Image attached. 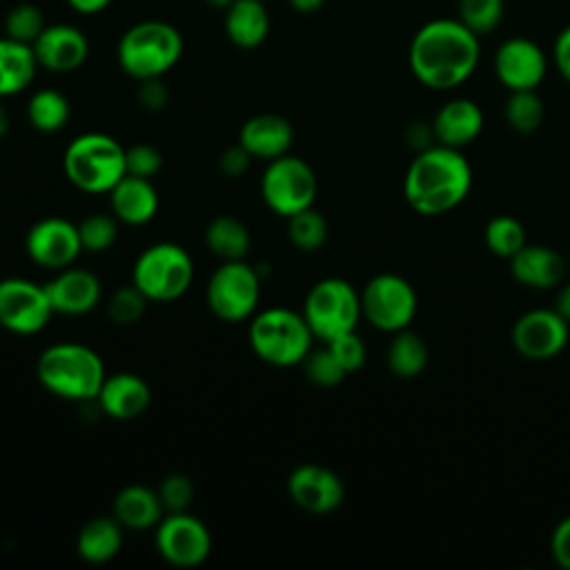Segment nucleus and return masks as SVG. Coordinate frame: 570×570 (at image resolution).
Returning a JSON list of instances; mask_svg holds the SVG:
<instances>
[{
	"label": "nucleus",
	"instance_id": "1",
	"mask_svg": "<svg viewBox=\"0 0 570 570\" xmlns=\"http://www.w3.org/2000/svg\"><path fill=\"white\" fill-rule=\"evenodd\" d=\"M481 58L479 36L459 18L423 22L407 47L412 76L428 89L448 91L463 85Z\"/></svg>",
	"mask_w": 570,
	"mask_h": 570
},
{
	"label": "nucleus",
	"instance_id": "2",
	"mask_svg": "<svg viewBox=\"0 0 570 570\" xmlns=\"http://www.w3.org/2000/svg\"><path fill=\"white\" fill-rule=\"evenodd\" d=\"M472 189V167L461 149L430 145L410 163L403 198L421 216H441L459 207Z\"/></svg>",
	"mask_w": 570,
	"mask_h": 570
},
{
	"label": "nucleus",
	"instance_id": "3",
	"mask_svg": "<svg viewBox=\"0 0 570 570\" xmlns=\"http://www.w3.org/2000/svg\"><path fill=\"white\" fill-rule=\"evenodd\" d=\"M36 376L49 394L62 401L89 403L96 401L107 370L100 354L89 345L62 341L40 352Z\"/></svg>",
	"mask_w": 570,
	"mask_h": 570
},
{
	"label": "nucleus",
	"instance_id": "4",
	"mask_svg": "<svg viewBox=\"0 0 570 570\" xmlns=\"http://www.w3.org/2000/svg\"><path fill=\"white\" fill-rule=\"evenodd\" d=\"M183 36L167 20H140L118 40L116 56L120 69L134 80L163 78L183 56Z\"/></svg>",
	"mask_w": 570,
	"mask_h": 570
},
{
	"label": "nucleus",
	"instance_id": "5",
	"mask_svg": "<svg viewBox=\"0 0 570 570\" xmlns=\"http://www.w3.org/2000/svg\"><path fill=\"white\" fill-rule=\"evenodd\" d=\"M67 180L85 194H109L127 174L125 147L102 131L76 136L62 154Z\"/></svg>",
	"mask_w": 570,
	"mask_h": 570
},
{
	"label": "nucleus",
	"instance_id": "6",
	"mask_svg": "<svg viewBox=\"0 0 570 570\" xmlns=\"http://www.w3.org/2000/svg\"><path fill=\"white\" fill-rule=\"evenodd\" d=\"M247 341L252 352L267 365H301L312 350L314 334L301 312L289 307H267L249 318Z\"/></svg>",
	"mask_w": 570,
	"mask_h": 570
},
{
	"label": "nucleus",
	"instance_id": "7",
	"mask_svg": "<svg viewBox=\"0 0 570 570\" xmlns=\"http://www.w3.org/2000/svg\"><path fill=\"white\" fill-rule=\"evenodd\" d=\"M194 281V261L178 243L160 240L145 247L134 267L131 283L149 303H169L180 298Z\"/></svg>",
	"mask_w": 570,
	"mask_h": 570
},
{
	"label": "nucleus",
	"instance_id": "8",
	"mask_svg": "<svg viewBox=\"0 0 570 570\" xmlns=\"http://www.w3.org/2000/svg\"><path fill=\"white\" fill-rule=\"evenodd\" d=\"M305 316L314 338L327 343L345 332H354L361 321V294L345 278L330 276L314 283L303 301Z\"/></svg>",
	"mask_w": 570,
	"mask_h": 570
},
{
	"label": "nucleus",
	"instance_id": "9",
	"mask_svg": "<svg viewBox=\"0 0 570 570\" xmlns=\"http://www.w3.org/2000/svg\"><path fill=\"white\" fill-rule=\"evenodd\" d=\"M318 191L316 171L301 156H278L261 176V196L269 212L289 218L314 205Z\"/></svg>",
	"mask_w": 570,
	"mask_h": 570
},
{
	"label": "nucleus",
	"instance_id": "10",
	"mask_svg": "<svg viewBox=\"0 0 570 570\" xmlns=\"http://www.w3.org/2000/svg\"><path fill=\"white\" fill-rule=\"evenodd\" d=\"M261 283L256 267L245 258L223 261L207 281V305L218 321L240 323L258 312Z\"/></svg>",
	"mask_w": 570,
	"mask_h": 570
},
{
	"label": "nucleus",
	"instance_id": "11",
	"mask_svg": "<svg viewBox=\"0 0 570 570\" xmlns=\"http://www.w3.org/2000/svg\"><path fill=\"white\" fill-rule=\"evenodd\" d=\"M358 294L363 318L372 327L390 334L410 327L419 307L412 283L392 272L372 276Z\"/></svg>",
	"mask_w": 570,
	"mask_h": 570
},
{
	"label": "nucleus",
	"instance_id": "12",
	"mask_svg": "<svg viewBox=\"0 0 570 570\" xmlns=\"http://www.w3.org/2000/svg\"><path fill=\"white\" fill-rule=\"evenodd\" d=\"M45 283H33L22 276L0 281V327L11 334L29 336L45 330L53 316Z\"/></svg>",
	"mask_w": 570,
	"mask_h": 570
},
{
	"label": "nucleus",
	"instance_id": "13",
	"mask_svg": "<svg viewBox=\"0 0 570 570\" xmlns=\"http://www.w3.org/2000/svg\"><path fill=\"white\" fill-rule=\"evenodd\" d=\"M154 543L158 554L176 568H196L212 552L209 528L187 510L165 512L156 525Z\"/></svg>",
	"mask_w": 570,
	"mask_h": 570
},
{
	"label": "nucleus",
	"instance_id": "14",
	"mask_svg": "<svg viewBox=\"0 0 570 570\" xmlns=\"http://www.w3.org/2000/svg\"><path fill=\"white\" fill-rule=\"evenodd\" d=\"M570 338V323L554 307L523 312L510 332L514 350L528 361H550L559 356Z\"/></svg>",
	"mask_w": 570,
	"mask_h": 570
},
{
	"label": "nucleus",
	"instance_id": "15",
	"mask_svg": "<svg viewBox=\"0 0 570 570\" xmlns=\"http://www.w3.org/2000/svg\"><path fill=\"white\" fill-rule=\"evenodd\" d=\"M494 76L508 91L537 89L548 71V58L539 42L525 36L503 40L492 58Z\"/></svg>",
	"mask_w": 570,
	"mask_h": 570
},
{
	"label": "nucleus",
	"instance_id": "16",
	"mask_svg": "<svg viewBox=\"0 0 570 570\" xmlns=\"http://www.w3.org/2000/svg\"><path fill=\"white\" fill-rule=\"evenodd\" d=\"M24 252L40 267L53 272L65 269L73 265L82 252L78 225L60 216L40 218L24 236Z\"/></svg>",
	"mask_w": 570,
	"mask_h": 570
},
{
	"label": "nucleus",
	"instance_id": "17",
	"mask_svg": "<svg viewBox=\"0 0 570 570\" xmlns=\"http://www.w3.org/2000/svg\"><path fill=\"white\" fill-rule=\"evenodd\" d=\"M287 494L309 514H330L343 503L345 485L334 470L321 463H301L287 476Z\"/></svg>",
	"mask_w": 570,
	"mask_h": 570
},
{
	"label": "nucleus",
	"instance_id": "18",
	"mask_svg": "<svg viewBox=\"0 0 570 570\" xmlns=\"http://www.w3.org/2000/svg\"><path fill=\"white\" fill-rule=\"evenodd\" d=\"M31 49L38 67L51 73H69L85 65L89 56V40L76 24L53 22L45 27Z\"/></svg>",
	"mask_w": 570,
	"mask_h": 570
},
{
	"label": "nucleus",
	"instance_id": "19",
	"mask_svg": "<svg viewBox=\"0 0 570 570\" xmlns=\"http://www.w3.org/2000/svg\"><path fill=\"white\" fill-rule=\"evenodd\" d=\"M47 296L56 314L65 316H82L91 312L102 296L100 278L82 267H65L58 269L53 278L45 283Z\"/></svg>",
	"mask_w": 570,
	"mask_h": 570
},
{
	"label": "nucleus",
	"instance_id": "20",
	"mask_svg": "<svg viewBox=\"0 0 570 570\" xmlns=\"http://www.w3.org/2000/svg\"><path fill=\"white\" fill-rule=\"evenodd\" d=\"M96 403L102 414L116 421H131L149 407L151 387L134 372H114L105 376Z\"/></svg>",
	"mask_w": 570,
	"mask_h": 570
},
{
	"label": "nucleus",
	"instance_id": "21",
	"mask_svg": "<svg viewBox=\"0 0 570 570\" xmlns=\"http://www.w3.org/2000/svg\"><path fill=\"white\" fill-rule=\"evenodd\" d=\"M483 109L470 98H452L443 102L432 118V134L439 145L463 149L483 131Z\"/></svg>",
	"mask_w": 570,
	"mask_h": 570
},
{
	"label": "nucleus",
	"instance_id": "22",
	"mask_svg": "<svg viewBox=\"0 0 570 570\" xmlns=\"http://www.w3.org/2000/svg\"><path fill=\"white\" fill-rule=\"evenodd\" d=\"M238 142L247 149L252 158L274 160L289 154L294 142V127L287 118L278 114H256L240 125Z\"/></svg>",
	"mask_w": 570,
	"mask_h": 570
},
{
	"label": "nucleus",
	"instance_id": "23",
	"mask_svg": "<svg viewBox=\"0 0 570 570\" xmlns=\"http://www.w3.org/2000/svg\"><path fill=\"white\" fill-rule=\"evenodd\" d=\"M510 274L530 289H552L561 285L566 276V258L548 245L525 243L510 258Z\"/></svg>",
	"mask_w": 570,
	"mask_h": 570
},
{
	"label": "nucleus",
	"instance_id": "24",
	"mask_svg": "<svg viewBox=\"0 0 570 570\" xmlns=\"http://www.w3.org/2000/svg\"><path fill=\"white\" fill-rule=\"evenodd\" d=\"M107 196L111 214L118 218V223L134 227L149 223L160 207V198L151 178H140L131 174H125Z\"/></svg>",
	"mask_w": 570,
	"mask_h": 570
},
{
	"label": "nucleus",
	"instance_id": "25",
	"mask_svg": "<svg viewBox=\"0 0 570 570\" xmlns=\"http://www.w3.org/2000/svg\"><path fill=\"white\" fill-rule=\"evenodd\" d=\"M118 523L127 530H149L156 528L165 517V508L154 488L131 483L118 490L114 497V512Z\"/></svg>",
	"mask_w": 570,
	"mask_h": 570
},
{
	"label": "nucleus",
	"instance_id": "26",
	"mask_svg": "<svg viewBox=\"0 0 570 570\" xmlns=\"http://www.w3.org/2000/svg\"><path fill=\"white\" fill-rule=\"evenodd\" d=\"M225 33L238 49H256L269 36V11L265 0H236L225 9Z\"/></svg>",
	"mask_w": 570,
	"mask_h": 570
},
{
	"label": "nucleus",
	"instance_id": "27",
	"mask_svg": "<svg viewBox=\"0 0 570 570\" xmlns=\"http://www.w3.org/2000/svg\"><path fill=\"white\" fill-rule=\"evenodd\" d=\"M122 530L114 514L89 519L76 537L78 557L94 566L111 561L122 548Z\"/></svg>",
	"mask_w": 570,
	"mask_h": 570
},
{
	"label": "nucleus",
	"instance_id": "28",
	"mask_svg": "<svg viewBox=\"0 0 570 570\" xmlns=\"http://www.w3.org/2000/svg\"><path fill=\"white\" fill-rule=\"evenodd\" d=\"M38 60L31 45L0 36V98L22 94L36 78Z\"/></svg>",
	"mask_w": 570,
	"mask_h": 570
},
{
	"label": "nucleus",
	"instance_id": "29",
	"mask_svg": "<svg viewBox=\"0 0 570 570\" xmlns=\"http://www.w3.org/2000/svg\"><path fill=\"white\" fill-rule=\"evenodd\" d=\"M205 245L220 261H240L249 254L252 236L240 218L220 214L207 223Z\"/></svg>",
	"mask_w": 570,
	"mask_h": 570
},
{
	"label": "nucleus",
	"instance_id": "30",
	"mask_svg": "<svg viewBox=\"0 0 570 570\" xmlns=\"http://www.w3.org/2000/svg\"><path fill=\"white\" fill-rule=\"evenodd\" d=\"M385 361L394 376L416 379L428 367L430 350H428V343L416 332L405 327V330L394 332V336L387 345Z\"/></svg>",
	"mask_w": 570,
	"mask_h": 570
},
{
	"label": "nucleus",
	"instance_id": "31",
	"mask_svg": "<svg viewBox=\"0 0 570 570\" xmlns=\"http://www.w3.org/2000/svg\"><path fill=\"white\" fill-rule=\"evenodd\" d=\"M69 116H71V105L62 91L45 87L29 96L27 118L36 131H42V134L60 131L69 122Z\"/></svg>",
	"mask_w": 570,
	"mask_h": 570
},
{
	"label": "nucleus",
	"instance_id": "32",
	"mask_svg": "<svg viewBox=\"0 0 570 570\" xmlns=\"http://www.w3.org/2000/svg\"><path fill=\"white\" fill-rule=\"evenodd\" d=\"M505 122L517 134H532L543 122V100L539 98L537 89L525 91H510L505 100Z\"/></svg>",
	"mask_w": 570,
	"mask_h": 570
},
{
	"label": "nucleus",
	"instance_id": "33",
	"mask_svg": "<svg viewBox=\"0 0 570 570\" xmlns=\"http://www.w3.org/2000/svg\"><path fill=\"white\" fill-rule=\"evenodd\" d=\"M483 240L494 256L508 258V261L528 243L521 220L508 214H499L488 220L483 229Z\"/></svg>",
	"mask_w": 570,
	"mask_h": 570
},
{
	"label": "nucleus",
	"instance_id": "34",
	"mask_svg": "<svg viewBox=\"0 0 570 570\" xmlns=\"http://www.w3.org/2000/svg\"><path fill=\"white\" fill-rule=\"evenodd\" d=\"M327 220L314 205L287 218V238L301 252L321 249L327 240Z\"/></svg>",
	"mask_w": 570,
	"mask_h": 570
},
{
	"label": "nucleus",
	"instance_id": "35",
	"mask_svg": "<svg viewBox=\"0 0 570 570\" xmlns=\"http://www.w3.org/2000/svg\"><path fill=\"white\" fill-rule=\"evenodd\" d=\"M45 27H47V20L38 4L18 2L4 16V22H2L4 33L2 36L24 42V45H33L36 38L45 31Z\"/></svg>",
	"mask_w": 570,
	"mask_h": 570
},
{
	"label": "nucleus",
	"instance_id": "36",
	"mask_svg": "<svg viewBox=\"0 0 570 570\" xmlns=\"http://www.w3.org/2000/svg\"><path fill=\"white\" fill-rule=\"evenodd\" d=\"M505 13V0H459L456 18L479 38L492 33Z\"/></svg>",
	"mask_w": 570,
	"mask_h": 570
},
{
	"label": "nucleus",
	"instance_id": "37",
	"mask_svg": "<svg viewBox=\"0 0 570 570\" xmlns=\"http://www.w3.org/2000/svg\"><path fill=\"white\" fill-rule=\"evenodd\" d=\"M78 236L82 252L102 254L118 240V218L114 214L94 212L78 223Z\"/></svg>",
	"mask_w": 570,
	"mask_h": 570
},
{
	"label": "nucleus",
	"instance_id": "38",
	"mask_svg": "<svg viewBox=\"0 0 570 570\" xmlns=\"http://www.w3.org/2000/svg\"><path fill=\"white\" fill-rule=\"evenodd\" d=\"M147 303H149V298H147L134 283H129V285L118 287V289L109 296V301H107V314H109V318H111L116 325L127 327V325L138 323V321L145 316Z\"/></svg>",
	"mask_w": 570,
	"mask_h": 570
},
{
	"label": "nucleus",
	"instance_id": "39",
	"mask_svg": "<svg viewBox=\"0 0 570 570\" xmlns=\"http://www.w3.org/2000/svg\"><path fill=\"white\" fill-rule=\"evenodd\" d=\"M301 365L305 376L318 387H334L347 376V372L343 370V365L336 361V356L327 345L318 350H309V354L303 358Z\"/></svg>",
	"mask_w": 570,
	"mask_h": 570
},
{
	"label": "nucleus",
	"instance_id": "40",
	"mask_svg": "<svg viewBox=\"0 0 570 570\" xmlns=\"http://www.w3.org/2000/svg\"><path fill=\"white\" fill-rule=\"evenodd\" d=\"M156 492L160 497L165 512H183L194 501V483L187 474H180V472L167 474L156 488Z\"/></svg>",
	"mask_w": 570,
	"mask_h": 570
},
{
	"label": "nucleus",
	"instance_id": "41",
	"mask_svg": "<svg viewBox=\"0 0 570 570\" xmlns=\"http://www.w3.org/2000/svg\"><path fill=\"white\" fill-rule=\"evenodd\" d=\"M332 354L336 356V361L343 365V370L350 374V372H356L365 365V356H367V350H365V343L363 338L354 332H345L332 341L325 343Z\"/></svg>",
	"mask_w": 570,
	"mask_h": 570
},
{
	"label": "nucleus",
	"instance_id": "42",
	"mask_svg": "<svg viewBox=\"0 0 570 570\" xmlns=\"http://www.w3.org/2000/svg\"><path fill=\"white\" fill-rule=\"evenodd\" d=\"M125 165H127V174L131 176L154 178L163 167V156L154 145L138 142V145L125 147Z\"/></svg>",
	"mask_w": 570,
	"mask_h": 570
},
{
	"label": "nucleus",
	"instance_id": "43",
	"mask_svg": "<svg viewBox=\"0 0 570 570\" xmlns=\"http://www.w3.org/2000/svg\"><path fill=\"white\" fill-rule=\"evenodd\" d=\"M138 102L147 111H160L169 102V89L163 78H147L138 85Z\"/></svg>",
	"mask_w": 570,
	"mask_h": 570
},
{
	"label": "nucleus",
	"instance_id": "44",
	"mask_svg": "<svg viewBox=\"0 0 570 570\" xmlns=\"http://www.w3.org/2000/svg\"><path fill=\"white\" fill-rule=\"evenodd\" d=\"M550 554L559 568L570 570V514L554 525L550 534Z\"/></svg>",
	"mask_w": 570,
	"mask_h": 570
},
{
	"label": "nucleus",
	"instance_id": "45",
	"mask_svg": "<svg viewBox=\"0 0 570 570\" xmlns=\"http://www.w3.org/2000/svg\"><path fill=\"white\" fill-rule=\"evenodd\" d=\"M249 163H252V156L247 154V149L236 142L232 147H227L220 156H218V169L229 176V178H236V176H243L247 169H249Z\"/></svg>",
	"mask_w": 570,
	"mask_h": 570
},
{
	"label": "nucleus",
	"instance_id": "46",
	"mask_svg": "<svg viewBox=\"0 0 570 570\" xmlns=\"http://www.w3.org/2000/svg\"><path fill=\"white\" fill-rule=\"evenodd\" d=\"M552 60L559 76L570 85V24H566L552 45Z\"/></svg>",
	"mask_w": 570,
	"mask_h": 570
},
{
	"label": "nucleus",
	"instance_id": "47",
	"mask_svg": "<svg viewBox=\"0 0 570 570\" xmlns=\"http://www.w3.org/2000/svg\"><path fill=\"white\" fill-rule=\"evenodd\" d=\"M114 0H67V4L80 16H96L105 11Z\"/></svg>",
	"mask_w": 570,
	"mask_h": 570
},
{
	"label": "nucleus",
	"instance_id": "48",
	"mask_svg": "<svg viewBox=\"0 0 570 570\" xmlns=\"http://www.w3.org/2000/svg\"><path fill=\"white\" fill-rule=\"evenodd\" d=\"M554 309L570 323V281H561V287L557 289L554 296Z\"/></svg>",
	"mask_w": 570,
	"mask_h": 570
},
{
	"label": "nucleus",
	"instance_id": "49",
	"mask_svg": "<svg viewBox=\"0 0 570 570\" xmlns=\"http://www.w3.org/2000/svg\"><path fill=\"white\" fill-rule=\"evenodd\" d=\"M287 4L298 13H316L325 0H287Z\"/></svg>",
	"mask_w": 570,
	"mask_h": 570
},
{
	"label": "nucleus",
	"instance_id": "50",
	"mask_svg": "<svg viewBox=\"0 0 570 570\" xmlns=\"http://www.w3.org/2000/svg\"><path fill=\"white\" fill-rule=\"evenodd\" d=\"M9 127H11V116H9V111L4 109V105L0 102V138L9 131Z\"/></svg>",
	"mask_w": 570,
	"mask_h": 570
},
{
	"label": "nucleus",
	"instance_id": "51",
	"mask_svg": "<svg viewBox=\"0 0 570 570\" xmlns=\"http://www.w3.org/2000/svg\"><path fill=\"white\" fill-rule=\"evenodd\" d=\"M212 9H218V11H225V9H229L236 0H205Z\"/></svg>",
	"mask_w": 570,
	"mask_h": 570
},
{
	"label": "nucleus",
	"instance_id": "52",
	"mask_svg": "<svg viewBox=\"0 0 570 570\" xmlns=\"http://www.w3.org/2000/svg\"><path fill=\"white\" fill-rule=\"evenodd\" d=\"M265 2H267V0H265Z\"/></svg>",
	"mask_w": 570,
	"mask_h": 570
}]
</instances>
